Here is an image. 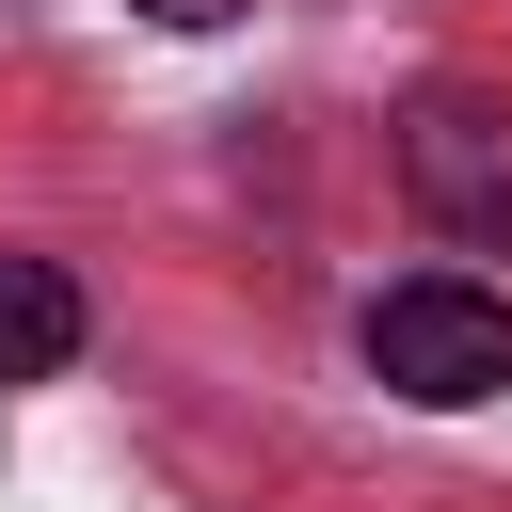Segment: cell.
<instances>
[{"instance_id":"obj_2","label":"cell","mask_w":512,"mask_h":512,"mask_svg":"<svg viewBox=\"0 0 512 512\" xmlns=\"http://www.w3.org/2000/svg\"><path fill=\"white\" fill-rule=\"evenodd\" d=\"M400 192L448 224V240H512V112H480V96H416V128H400Z\"/></svg>"},{"instance_id":"obj_4","label":"cell","mask_w":512,"mask_h":512,"mask_svg":"<svg viewBox=\"0 0 512 512\" xmlns=\"http://www.w3.org/2000/svg\"><path fill=\"white\" fill-rule=\"evenodd\" d=\"M128 16H160V32H224L240 0H128Z\"/></svg>"},{"instance_id":"obj_3","label":"cell","mask_w":512,"mask_h":512,"mask_svg":"<svg viewBox=\"0 0 512 512\" xmlns=\"http://www.w3.org/2000/svg\"><path fill=\"white\" fill-rule=\"evenodd\" d=\"M48 368H80V288L48 256H0V384H48Z\"/></svg>"},{"instance_id":"obj_1","label":"cell","mask_w":512,"mask_h":512,"mask_svg":"<svg viewBox=\"0 0 512 512\" xmlns=\"http://www.w3.org/2000/svg\"><path fill=\"white\" fill-rule=\"evenodd\" d=\"M368 368H384L400 400H432V416L512 400V304L464 288V272H400V288L368 304Z\"/></svg>"}]
</instances>
